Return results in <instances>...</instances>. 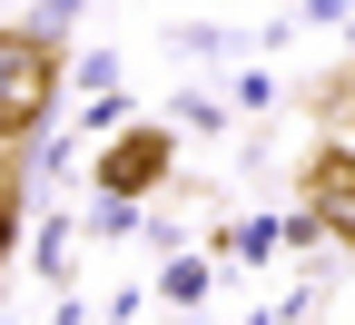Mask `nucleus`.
Listing matches in <instances>:
<instances>
[{
  "label": "nucleus",
  "mask_w": 355,
  "mask_h": 325,
  "mask_svg": "<svg viewBox=\"0 0 355 325\" xmlns=\"http://www.w3.org/2000/svg\"><path fill=\"white\" fill-rule=\"evenodd\" d=\"M60 99V60H50V39L40 30H0V138H20L40 128Z\"/></svg>",
  "instance_id": "1"
},
{
  "label": "nucleus",
  "mask_w": 355,
  "mask_h": 325,
  "mask_svg": "<svg viewBox=\"0 0 355 325\" xmlns=\"http://www.w3.org/2000/svg\"><path fill=\"white\" fill-rule=\"evenodd\" d=\"M148 168H168V138H128V158H109V197H128Z\"/></svg>",
  "instance_id": "2"
},
{
  "label": "nucleus",
  "mask_w": 355,
  "mask_h": 325,
  "mask_svg": "<svg viewBox=\"0 0 355 325\" xmlns=\"http://www.w3.org/2000/svg\"><path fill=\"white\" fill-rule=\"evenodd\" d=\"M0 247H10V207H0Z\"/></svg>",
  "instance_id": "3"
}]
</instances>
